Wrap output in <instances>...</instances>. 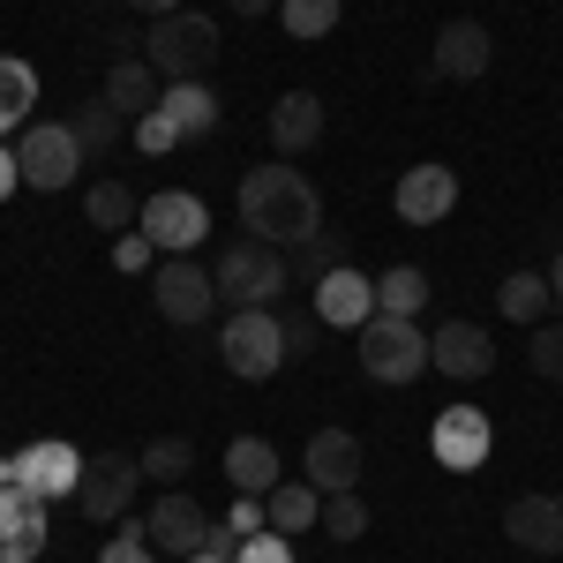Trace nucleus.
I'll list each match as a JSON object with an SVG mask.
<instances>
[{
	"mask_svg": "<svg viewBox=\"0 0 563 563\" xmlns=\"http://www.w3.org/2000/svg\"><path fill=\"white\" fill-rule=\"evenodd\" d=\"M188 563H225V556H188Z\"/></svg>",
	"mask_w": 563,
	"mask_h": 563,
	"instance_id": "obj_45",
	"label": "nucleus"
},
{
	"mask_svg": "<svg viewBox=\"0 0 563 563\" xmlns=\"http://www.w3.org/2000/svg\"><path fill=\"white\" fill-rule=\"evenodd\" d=\"M526 361H533V376L563 384V323H533V346H526Z\"/></svg>",
	"mask_w": 563,
	"mask_h": 563,
	"instance_id": "obj_34",
	"label": "nucleus"
},
{
	"mask_svg": "<svg viewBox=\"0 0 563 563\" xmlns=\"http://www.w3.org/2000/svg\"><path fill=\"white\" fill-rule=\"evenodd\" d=\"M84 218L98 225V233H121V225H135L143 211H135V188H129V180H98V188L84 196Z\"/></svg>",
	"mask_w": 563,
	"mask_h": 563,
	"instance_id": "obj_30",
	"label": "nucleus"
},
{
	"mask_svg": "<svg viewBox=\"0 0 563 563\" xmlns=\"http://www.w3.org/2000/svg\"><path fill=\"white\" fill-rule=\"evenodd\" d=\"M129 135H135V151H151V158H166V151H180V143H188V135H180L166 113H143Z\"/></svg>",
	"mask_w": 563,
	"mask_h": 563,
	"instance_id": "obj_35",
	"label": "nucleus"
},
{
	"mask_svg": "<svg viewBox=\"0 0 563 563\" xmlns=\"http://www.w3.org/2000/svg\"><path fill=\"white\" fill-rule=\"evenodd\" d=\"M339 263H346V241H339V233H316V241H301V249H286V271H294V286H323Z\"/></svg>",
	"mask_w": 563,
	"mask_h": 563,
	"instance_id": "obj_28",
	"label": "nucleus"
},
{
	"mask_svg": "<svg viewBox=\"0 0 563 563\" xmlns=\"http://www.w3.org/2000/svg\"><path fill=\"white\" fill-rule=\"evenodd\" d=\"M233 533H241V541H249V533H263V496H241V504H233Z\"/></svg>",
	"mask_w": 563,
	"mask_h": 563,
	"instance_id": "obj_39",
	"label": "nucleus"
},
{
	"mask_svg": "<svg viewBox=\"0 0 563 563\" xmlns=\"http://www.w3.org/2000/svg\"><path fill=\"white\" fill-rule=\"evenodd\" d=\"M143 60H151L166 84H203L211 60H218V23L196 15V8H174V15H158V23L143 31Z\"/></svg>",
	"mask_w": 563,
	"mask_h": 563,
	"instance_id": "obj_2",
	"label": "nucleus"
},
{
	"mask_svg": "<svg viewBox=\"0 0 563 563\" xmlns=\"http://www.w3.org/2000/svg\"><path fill=\"white\" fill-rule=\"evenodd\" d=\"M429 451L443 474H481L488 466V451H496V421L481 413V406H443L429 429Z\"/></svg>",
	"mask_w": 563,
	"mask_h": 563,
	"instance_id": "obj_7",
	"label": "nucleus"
},
{
	"mask_svg": "<svg viewBox=\"0 0 563 563\" xmlns=\"http://www.w3.org/2000/svg\"><path fill=\"white\" fill-rule=\"evenodd\" d=\"M421 301H429V271L421 263H390L376 278V308L384 316H421Z\"/></svg>",
	"mask_w": 563,
	"mask_h": 563,
	"instance_id": "obj_26",
	"label": "nucleus"
},
{
	"mask_svg": "<svg viewBox=\"0 0 563 563\" xmlns=\"http://www.w3.org/2000/svg\"><path fill=\"white\" fill-rule=\"evenodd\" d=\"M549 286H556V301H563V249H556V263H549Z\"/></svg>",
	"mask_w": 563,
	"mask_h": 563,
	"instance_id": "obj_44",
	"label": "nucleus"
},
{
	"mask_svg": "<svg viewBox=\"0 0 563 563\" xmlns=\"http://www.w3.org/2000/svg\"><path fill=\"white\" fill-rule=\"evenodd\" d=\"M98 563H158V549L143 541V526H129V533H113V541H106V556H98Z\"/></svg>",
	"mask_w": 563,
	"mask_h": 563,
	"instance_id": "obj_37",
	"label": "nucleus"
},
{
	"mask_svg": "<svg viewBox=\"0 0 563 563\" xmlns=\"http://www.w3.org/2000/svg\"><path fill=\"white\" fill-rule=\"evenodd\" d=\"M316 519H323V496H316L308 481H278V488L263 496V526H271V533H286V541L308 533Z\"/></svg>",
	"mask_w": 563,
	"mask_h": 563,
	"instance_id": "obj_23",
	"label": "nucleus"
},
{
	"mask_svg": "<svg viewBox=\"0 0 563 563\" xmlns=\"http://www.w3.org/2000/svg\"><path fill=\"white\" fill-rule=\"evenodd\" d=\"M504 541L526 556H563V496H519L504 511Z\"/></svg>",
	"mask_w": 563,
	"mask_h": 563,
	"instance_id": "obj_18",
	"label": "nucleus"
},
{
	"mask_svg": "<svg viewBox=\"0 0 563 563\" xmlns=\"http://www.w3.org/2000/svg\"><path fill=\"white\" fill-rule=\"evenodd\" d=\"M113 263H121V271H143V263H151V241H143V233H121Z\"/></svg>",
	"mask_w": 563,
	"mask_h": 563,
	"instance_id": "obj_40",
	"label": "nucleus"
},
{
	"mask_svg": "<svg viewBox=\"0 0 563 563\" xmlns=\"http://www.w3.org/2000/svg\"><path fill=\"white\" fill-rule=\"evenodd\" d=\"M0 481H8V459H0Z\"/></svg>",
	"mask_w": 563,
	"mask_h": 563,
	"instance_id": "obj_46",
	"label": "nucleus"
},
{
	"mask_svg": "<svg viewBox=\"0 0 563 563\" xmlns=\"http://www.w3.org/2000/svg\"><path fill=\"white\" fill-rule=\"evenodd\" d=\"M225 481H233V496H271V488H278V451H271V435H233V443H225Z\"/></svg>",
	"mask_w": 563,
	"mask_h": 563,
	"instance_id": "obj_22",
	"label": "nucleus"
},
{
	"mask_svg": "<svg viewBox=\"0 0 563 563\" xmlns=\"http://www.w3.org/2000/svg\"><path fill=\"white\" fill-rule=\"evenodd\" d=\"M316 316H323L331 331H361V323L376 316V278H361L353 263H339V271L316 286Z\"/></svg>",
	"mask_w": 563,
	"mask_h": 563,
	"instance_id": "obj_19",
	"label": "nucleus"
},
{
	"mask_svg": "<svg viewBox=\"0 0 563 563\" xmlns=\"http://www.w3.org/2000/svg\"><path fill=\"white\" fill-rule=\"evenodd\" d=\"M339 15H346V0H278V23H286L301 45L331 38V31H339Z\"/></svg>",
	"mask_w": 563,
	"mask_h": 563,
	"instance_id": "obj_29",
	"label": "nucleus"
},
{
	"mask_svg": "<svg viewBox=\"0 0 563 563\" xmlns=\"http://www.w3.org/2000/svg\"><path fill=\"white\" fill-rule=\"evenodd\" d=\"M45 496H31L23 481H0V563H31L45 556Z\"/></svg>",
	"mask_w": 563,
	"mask_h": 563,
	"instance_id": "obj_15",
	"label": "nucleus"
},
{
	"mask_svg": "<svg viewBox=\"0 0 563 563\" xmlns=\"http://www.w3.org/2000/svg\"><path fill=\"white\" fill-rule=\"evenodd\" d=\"M129 8H135V15H151V23H158V15H174L180 0H129Z\"/></svg>",
	"mask_w": 563,
	"mask_h": 563,
	"instance_id": "obj_42",
	"label": "nucleus"
},
{
	"mask_svg": "<svg viewBox=\"0 0 563 563\" xmlns=\"http://www.w3.org/2000/svg\"><path fill=\"white\" fill-rule=\"evenodd\" d=\"M188 466H196V443H188V435H151V443H143V481H166V488H174Z\"/></svg>",
	"mask_w": 563,
	"mask_h": 563,
	"instance_id": "obj_32",
	"label": "nucleus"
},
{
	"mask_svg": "<svg viewBox=\"0 0 563 563\" xmlns=\"http://www.w3.org/2000/svg\"><path fill=\"white\" fill-rule=\"evenodd\" d=\"M15 188H23V166H15V151H8V143H0V203H8V196H15Z\"/></svg>",
	"mask_w": 563,
	"mask_h": 563,
	"instance_id": "obj_41",
	"label": "nucleus"
},
{
	"mask_svg": "<svg viewBox=\"0 0 563 563\" xmlns=\"http://www.w3.org/2000/svg\"><path fill=\"white\" fill-rule=\"evenodd\" d=\"M429 368H443L451 384H481L488 368H496V339L481 331V323H443V331H429Z\"/></svg>",
	"mask_w": 563,
	"mask_h": 563,
	"instance_id": "obj_16",
	"label": "nucleus"
},
{
	"mask_svg": "<svg viewBox=\"0 0 563 563\" xmlns=\"http://www.w3.org/2000/svg\"><path fill=\"white\" fill-rule=\"evenodd\" d=\"M316 135H323V98H316V90H286V98L271 106V151H278V158H301Z\"/></svg>",
	"mask_w": 563,
	"mask_h": 563,
	"instance_id": "obj_20",
	"label": "nucleus"
},
{
	"mask_svg": "<svg viewBox=\"0 0 563 563\" xmlns=\"http://www.w3.org/2000/svg\"><path fill=\"white\" fill-rule=\"evenodd\" d=\"M158 113H166L180 135H211V129H218V98H211V84H166Z\"/></svg>",
	"mask_w": 563,
	"mask_h": 563,
	"instance_id": "obj_25",
	"label": "nucleus"
},
{
	"mask_svg": "<svg viewBox=\"0 0 563 563\" xmlns=\"http://www.w3.org/2000/svg\"><path fill=\"white\" fill-rule=\"evenodd\" d=\"M316 339H323V316H316V308H308V316H286V361L316 353Z\"/></svg>",
	"mask_w": 563,
	"mask_h": 563,
	"instance_id": "obj_38",
	"label": "nucleus"
},
{
	"mask_svg": "<svg viewBox=\"0 0 563 563\" xmlns=\"http://www.w3.org/2000/svg\"><path fill=\"white\" fill-rule=\"evenodd\" d=\"M488 60H496V38H488V23L459 15V23H443V31H435V76H451V84H474V76H488Z\"/></svg>",
	"mask_w": 563,
	"mask_h": 563,
	"instance_id": "obj_17",
	"label": "nucleus"
},
{
	"mask_svg": "<svg viewBox=\"0 0 563 563\" xmlns=\"http://www.w3.org/2000/svg\"><path fill=\"white\" fill-rule=\"evenodd\" d=\"M8 481H23L31 496H76V481H84V451L76 443H60V435H45V443H31L23 459H8Z\"/></svg>",
	"mask_w": 563,
	"mask_h": 563,
	"instance_id": "obj_14",
	"label": "nucleus"
},
{
	"mask_svg": "<svg viewBox=\"0 0 563 563\" xmlns=\"http://www.w3.org/2000/svg\"><path fill=\"white\" fill-rule=\"evenodd\" d=\"M68 129H76V143H84V158H106V151L129 135V113H113V106L98 98V106H84V113L68 121Z\"/></svg>",
	"mask_w": 563,
	"mask_h": 563,
	"instance_id": "obj_31",
	"label": "nucleus"
},
{
	"mask_svg": "<svg viewBox=\"0 0 563 563\" xmlns=\"http://www.w3.org/2000/svg\"><path fill=\"white\" fill-rule=\"evenodd\" d=\"M211 278H218V301L225 308H271L286 286H294V271H286V249H271V241H225L211 263Z\"/></svg>",
	"mask_w": 563,
	"mask_h": 563,
	"instance_id": "obj_3",
	"label": "nucleus"
},
{
	"mask_svg": "<svg viewBox=\"0 0 563 563\" xmlns=\"http://www.w3.org/2000/svg\"><path fill=\"white\" fill-rule=\"evenodd\" d=\"M233 563H294V541H286V533H249Z\"/></svg>",
	"mask_w": 563,
	"mask_h": 563,
	"instance_id": "obj_36",
	"label": "nucleus"
},
{
	"mask_svg": "<svg viewBox=\"0 0 563 563\" xmlns=\"http://www.w3.org/2000/svg\"><path fill=\"white\" fill-rule=\"evenodd\" d=\"M353 339H361L353 353H361V368H368L376 384L398 390V384H413V376H429V331H421L413 316H384V308H376Z\"/></svg>",
	"mask_w": 563,
	"mask_h": 563,
	"instance_id": "obj_4",
	"label": "nucleus"
},
{
	"mask_svg": "<svg viewBox=\"0 0 563 563\" xmlns=\"http://www.w3.org/2000/svg\"><path fill=\"white\" fill-rule=\"evenodd\" d=\"M233 15H263V8H278V0H225Z\"/></svg>",
	"mask_w": 563,
	"mask_h": 563,
	"instance_id": "obj_43",
	"label": "nucleus"
},
{
	"mask_svg": "<svg viewBox=\"0 0 563 563\" xmlns=\"http://www.w3.org/2000/svg\"><path fill=\"white\" fill-rule=\"evenodd\" d=\"M158 98H166V76H158L151 60H113V68H106V106H113V113L143 121V113H158Z\"/></svg>",
	"mask_w": 563,
	"mask_h": 563,
	"instance_id": "obj_21",
	"label": "nucleus"
},
{
	"mask_svg": "<svg viewBox=\"0 0 563 563\" xmlns=\"http://www.w3.org/2000/svg\"><path fill=\"white\" fill-rule=\"evenodd\" d=\"M135 488H143V459H129V451H98V459H84L76 504H84L90 526H121V511L135 504Z\"/></svg>",
	"mask_w": 563,
	"mask_h": 563,
	"instance_id": "obj_6",
	"label": "nucleus"
},
{
	"mask_svg": "<svg viewBox=\"0 0 563 563\" xmlns=\"http://www.w3.org/2000/svg\"><path fill=\"white\" fill-rule=\"evenodd\" d=\"M241 225L271 249H301L323 233V196L301 166H249L241 174Z\"/></svg>",
	"mask_w": 563,
	"mask_h": 563,
	"instance_id": "obj_1",
	"label": "nucleus"
},
{
	"mask_svg": "<svg viewBox=\"0 0 563 563\" xmlns=\"http://www.w3.org/2000/svg\"><path fill=\"white\" fill-rule=\"evenodd\" d=\"M203 196H188V188H158V196H143V241L151 249H166V256H196L203 249Z\"/></svg>",
	"mask_w": 563,
	"mask_h": 563,
	"instance_id": "obj_9",
	"label": "nucleus"
},
{
	"mask_svg": "<svg viewBox=\"0 0 563 563\" xmlns=\"http://www.w3.org/2000/svg\"><path fill=\"white\" fill-rule=\"evenodd\" d=\"M151 301H158L166 323H203V316L218 308V278L196 256H166L158 271H151Z\"/></svg>",
	"mask_w": 563,
	"mask_h": 563,
	"instance_id": "obj_10",
	"label": "nucleus"
},
{
	"mask_svg": "<svg viewBox=\"0 0 563 563\" xmlns=\"http://www.w3.org/2000/svg\"><path fill=\"white\" fill-rule=\"evenodd\" d=\"M323 533H331V541H361V533H368V504H361V488H346V496H323Z\"/></svg>",
	"mask_w": 563,
	"mask_h": 563,
	"instance_id": "obj_33",
	"label": "nucleus"
},
{
	"mask_svg": "<svg viewBox=\"0 0 563 563\" xmlns=\"http://www.w3.org/2000/svg\"><path fill=\"white\" fill-rule=\"evenodd\" d=\"M390 211L406 218V225H443V218L459 211V174L451 166H406L398 188H390Z\"/></svg>",
	"mask_w": 563,
	"mask_h": 563,
	"instance_id": "obj_11",
	"label": "nucleus"
},
{
	"mask_svg": "<svg viewBox=\"0 0 563 563\" xmlns=\"http://www.w3.org/2000/svg\"><path fill=\"white\" fill-rule=\"evenodd\" d=\"M301 481L316 488V496H346V488H361V435L316 429L308 451H301Z\"/></svg>",
	"mask_w": 563,
	"mask_h": 563,
	"instance_id": "obj_13",
	"label": "nucleus"
},
{
	"mask_svg": "<svg viewBox=\"0 0 563 563\" xmlns=\"http://www.w3.org/2000/svg\"><path fill=\"white\" fill-rule=\"evenodd\" d=\"M496 301H504V316L511 323H549V301H556V286H549V271H511L504 286H496Z\"/></svg>",
	"mask_w": 563,
	"mask_h": 563,
	"instance_id": "obj_24",
	"label": "nucleus"
},
{
	"mask_svg": "<svg viewBox=\"0 0 563 563\" xmlns=\"http://www.w3.org/2000/svg\"><path fill=\"white\" fill-rule=\"evenodd\" d=\"M15 166H23V188H68V180L84 174V143H76V129L68 121H38V129L15 143Z\"/></svg>",
	"mask_w": 563,
	"mask_h": 563,
	"instance_id": "obj_8",
	"label": "nucleus"
},
{
	"mask_svg": "<svg viewBox=\"0 0 563 563\" xmlns=\"http://www.w3.org/2000/svg\"><path fill=\"white\" fill-rule=\"evenodd\" d=\"M143 541H151V549H166V556H203V541H211V519H203V504H196V496L166 488V496L143 511Z\"/></svg>",
	"mask_w": 563,
	"mask_h": 563,
	"instance_id": "obj_12",
	"label": "nucleus"
},
{
	"mask_svg": "<svg viewBox=\"0 0 563 563\" xmlns=\"http://www.w3.org/2000/svg\"><path fill=\"white\" fill-rule=\"evenodd\" d=\"M218 353H225V368L233 376H278L286 368V316H271V308H233L225 316V331H218Z\"/></svg>",
	"mask_w": 563,
	"mask_h": 563,
	"instance_id": "obj_5",
	"label": "nucleus"
},
{
	"mask_svg": "<svg viewBox=\"0 0 563 563\" xmlns=\"http://www.w3.org/2000/svg\"><path fill=\"white\" fill-rule=\"evenodd\" d=\"M23 106H38V68L15 60V53H0V135L23 121Z\"/></svg>",
	"mask_w": 563,
	"mask_h": 563,
	"instance_id": "obj_27",
	"label": "nucleus"
}]
</instances>
